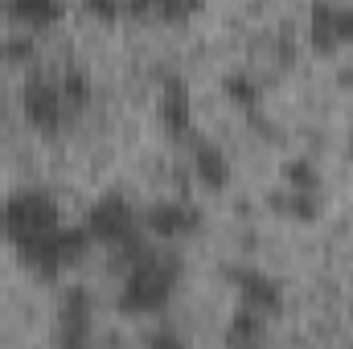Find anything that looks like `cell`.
Instances as JSON below:
<instances>
[{
  "label": "cell",
  "mask_w": 353,
  "mask_h": 349,
  "mask_svg": "<svg viewBox=\"0 0 353 349\" xmlns=\"http://www.w3.org/2000/svg\"><path fill=\"white\" fill-rule=\"evenodd\" d=\"M176 292V263L169 255H136L123 288H119V312L128 317H152L165 312Z\"/></svg>",
  "instance_id": "6da1fadb"
},
{
  "label": "cell",
  "mask_w": 353,
  "mask_h": 349,
  "mask_svg": "<svg viewBox=\"0 0 353 349\" xmlns=\"http://www.w3.org/2000/svg\"><path fill=\"white\" fill-rule=\"evenodd\" d=\"M58 226H62V214H58V201L46 189H21L0 206V230L17 251L41 243Z\"/></svg>",
  "instance_id": "7a4b0ae2"
},
{
  "label": "cell",
  "mask_w": 353,
  "mask_h": 349,
  "mask_svg": "<svg viewBox=\"0 0 353 349\" xmlns=\"http://www.w3.org/2000/svg\"><path fill=\"white\" fill-rule=\"evenodd\" d=\"M83 230L90 235V243H103V247H111V251H136V243H140V235H144V222H140V214L132 210L128 197L107 193V197H99V201L90 206Z\"/></svg>",
  "instance_id": "3957f363"
},
{
  "label": "cell",
  "mask_w": 353,
  "mask_h": 349,
  "mask_svg": "<svg viewBox=\"0 0 353 349\" xmlns=\"http://www.w3.org/2000/svg\"><path fill=\"white\" fill-rule=\"evenodd\" d=\"M21 111H25V119H29L41 136H58V132L66 128V115H70L74 107L66 103L62 79L33 74V79L21 87Z\"/></svg>",
  "instance_id": "277c9868"
},
{
  "label": "cell",
  "mask_w": 353,
  "mask_h": 349,
  "mask_svg": "<svg viewBox=\"0 0 353 349\" xmlns=\"http://www.w3.org/2000/svg\"><path fill=\"white\" fill-rule=\"evenodd\" d=\"M90 235L87 230H74V226H58L54 235H46L41 243H33V247H25V251H17L21 259L29 263L37 275H62L70 263L83 259V251H87Z\"/></svg>",
  "instance_id": "5b68a950"
},
{
  "label": "cell",
  "mask_w": 353,
  "mask_h": 349,
  "mask_svg": "<svg viewBox=\"0 0 353 349\" xmlns=\"http://www.w3.org/2000/svg\"><path fill=\"white\" fill-rule=\"evenodd\" d=\"M308 46L316 54H337L353 41V8L341 0H312L308 8Z\"/></svg>",
  "instance_id": "8992f818"
},
{
  "label": "cell",
  "mask_w": 353,
  "mask_h": 349,
  "mask_svg": "<svg viewBox=\"0 0 353 349\" xmlns=\"http://www.w3.org/2000/svg\"><path fill=\"white\" fill-rule=\"evenodd\" d=\"M140 222H144V230H148L152 239H161V243H181V239H189V235L201 226V214H197L189 201H161V206H152L148 214H140Z\"/></svg>",
  "instance_id": "52a82bcc"
},
{
  "label": "cell",
  "mask_w": 353,
  "mask_h": 349,
  "mask_svg": "<svg viewBox=\"0 0 353 349\" xmlns=\"http://www.w3.org/2000/svg\"><path fill=\"white\" fill-rule=\"evenodd\" d=\"M234 292H239L243 308H251V312H259V317H271V312L283 304V288H279L271 275L251 271V267L234 271Z\"/></svg>",
  "instance_id": "ba28073f"
},
{
  "label": "cell",
  "mask_w": 353,
  "mask_h": 349,
  "mask_svg": "<svg viewBox=\"0 0 353 349\" xmlns=\"http://www.w3.org/2000/svg\"><path fill=\"white\" fill-rule=\"evenodd\" d=\"M193 177H197L205 189H214V193L226 189V185H230V161H226V152H222L218 144H205V140H201V144L193 148Z\"/></svg>",
  "instance_id": "9c48e42d"
},
{
  "label": "cell",
  "mask_w": 353,
  "mask_h": 349,
  "mask_svg": "<svg viewBox=\"0 0 353 349\" xmlns=\"http://www.w3.org/2000/svg\"><path fill=\"white\" fill-rule=\"evenodd\" d=\"M161 123L173 136H189V128H193V99H189L185 83H169L165 87V94H161Z\"/></svg>",
  "instance_id": "30bf717a"
},
{
  "label": "cell",
  "mask_w": 353,
  "mask_h": 349,
  "mask_svg": "<svg viewBox=\"0 0 353 349\" xmlns=\"http://www.w3.org/2000/svg\"><path fill=\"white\" fill-rule=\"evenodd\" d=\"M8 17L37 33V29H50L54 21H62V0H8Z\"/></svg>",
  "instance_id": "8fae6325"
},
{
  "label": "cell",
  "mask_w": 353,
  "mask_h": 349,
  "mask_svg": "<svg viewBox=\"0 0 353 349\" xmlns=\"http://www.w3.org/2000/svg\"><path fill=\"white\" fill-rule=\"evenodd\" d=\"M128 8L136 17H161V21H189L201 0H128Z\"/></svg>",
  "instance_id": "7c38bea8"
},
{
  "label": "cell",
  "mask_w": 353,
  "mask_h": 349,
  "mask_svg": "<svg viewBox=\"0 0 353 349\" xmlns=\"http://www.w3.org/2000/svg\"><path fill=\"white\" fill-rule=\"evenodd\" d=\"M283 185H288V189H296V193H316L321 177H316V169H312L308 161H292V165L283 169Z\"/></svg>",
  "instance_id": "4fadbf2b"
},
{
  "label": "cell",
  "mask_w": 353,
  "mask_h": 349,
  "mask_svg": "<svg viewBox=\"0 0 353 349\" xmlns=\"http://www.w3.org/2000/svg\"><path fill=\"white\" fill-rule=\"evenodd\" d=\"M62 90H66V103H70L74 111H83V107L90 103V79L83 74V70H74V66L62 74Z\"/></svg>",
  "instance_id": "5bb4252c"
},
{
  "label": "cell",
  "mask_w": 353,
  "mask_h": 349,
  "mask_svg": "<svg viewBox=\"0 0 353 349\" xmlns=\"http://www.w3.org/2000/svg\"><path fill=\"white\" fill-rule=\"evenodd\" d=\"M226 94H230L234 103H243V107H255V103H259L255 83H251V79H239V74H234V79H226Z\"/></svg>",
  "instance_id": "9a60e30c"
}]
</instances>
